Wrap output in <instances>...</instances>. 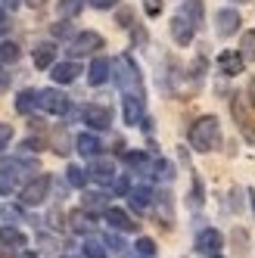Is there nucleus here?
Listing matches in <instances>:
<instances>
[{"mask_svg":"<svg viewBox=\"0 0 255 258\" xmlns=\"http://www.w3.org/2000/svg\"><path fill=\"white\" fill-rule=\"evenodd\" d=\"M112 78L115 84L121 87L124 97H143V78H140V69L137 62L128 56V53H121V56L112 59Z\"/></svg>","mask_w":255,"mask_h":258,"instance_id":"obj_1","label":"nucleus"},{"mask_svg":"<svg viewBox=\"0 0 255 258\" xmlns=\"http://www.w3.org/2000/svg\"><path fill=\"white\" fill-rule=\"evenodd\" d=\"M221 140V124L215 115H203L190 124V146L196 153H212Z\"/></svg>","mask_w":255,"mask_h":258,"instance_id":"obj_2","label":"nucleus"},{"mask_svg":"<svg viewBox=\"0 0 255 258\" xmlns=\"http://www.w3.org/2000/svg\"><path fill=\"white\" fill-rule=\"evenodd\" d=\"M50 187H53V177L50 174H38V177H31L25 187H22V202L25 206H41V202H47L50 196Z\"/></svg>","mask_w":255,"mask_h":258,"instance_id":"obj_3","label":"nucleus"},{"mask_svg":"<svg viewBox=\"0 0 255 258\" xmlns=\"http://www.w3.org/2000/svg\"><path fill=\"white\" fill-rule=\"evenodd\" d=\"M103 44H106V41H103L100 31H81V34H75V38H72V44H69V56H72V59L90 56V53H97Z\"/></svg>","mask_w":255,"mask_h":258,"instance_id":"obj_4","label":"nucleus"},{"mask_svg":"<svg viewBox=\"0 0 255 258\" xmlns=\"http://www.w3.org/2000/svg\"><path fill=\"white\" fill-rule=\"evenodd\" d=\"M81 118H84L87 127H94V131H106V127L112 124V109L100 106V103H87L81 109Z\"/></svg>","mask_w":255,"mask_h":258,"instance_id":"obj_5","label":"nucleus"},{"mask_svg":"<svg viewBox=\"0 0 255 258\" xmlns=\"http://www.w3.org/2000/svg\"><path fill=\"white\" fill-rule=\"evenodd\" d=\"M240 13L236 10H230V7H224V10H218L215 13V34L218 38H233L236 31H240Z\"/></svg>","mask_w":255,"mask_h":258,"instance_id":"obj_6","label":"nucleus"},{"mask_svg":"<svg viewBox=\"0 0 255 258\" xmlns=\"http://www.w3.org/2000/svg\"><path fill=\"white\" fill-rule=\"evenodd\" d=\"M87 174L94 177L97 183H115V180H118V171H115V162H112V159H103V156H97V159H90V165H87Z\"/></svg>","mask_w":255,"mask_h":258,"instance_id":"obj_7","label":"nucleus"},{"mask_svg":"<svg viewBox=\"0 0 255 258\" xmlns=\"http://www.w3.org/2000/svg\"><path fill=\"white\" fill-rule=\"evenodd\" d=\"M196 252H203V255H218L221 252V246H224V236H221V230H215V227H203L196 233Z\"/></svg>","mask_w":255,"mask_h":258,"instance_id":"obj_8","label":"nucleus"},{"mask_svg":"<svg viewBox=\"0 0 255 258\" xmlns=\"http://www.w3.org/2000/svg\"><path fill=\"white\" fill-rule=\"evenodd\" d=\"M41 109L50 115H66L69 112V97L56 87H47V90H41Z\"/></svg>","mask_w":255,"mask_h":258,"instance_id":"obj_9","label":"nucleus"},{"mask_svg":"<svg viewBox=\"0 0 255 258\" xmlns=\"http://www.w3.org/2000/svg\"><path fill=\"white\" fill-rule=\"evenodd\" d=\"M168 28H171V38H174V44L177 47H190L193 44V34H196V28L184 19V16H171V22H168Z\"/></svg>","mask_w":255,"mask_h":258,"instance_id":"obj_10","label":"nucleus"},{"mask_svg":"<svg viewBox=\"0 0 255 258\" xmlns=\"http://www.w3.org/2000/svg\"><path fill=\"white\" fill-rule=\"evenodd\" d=\"M109 78H112V59L94 56V62H90V69H87V81L94 84V87H100V84H106Z\"/></svg>","mask_w":255,"mask_h":258,"instance_id":"obj_11","label":"nucleus"},{"mask_svg":"<svg viewBox=\"0 0 255 258\" xmlns=\"http://www.w3.org/2000/svg\"><path fill=\"white\" fill-rule=\"evenodd\" d=\"M106 224L112 227V230H121V233H131V230H137V221L128 215L124 209H112L109 206L106 209Z\"/></svg>","mask_w":255,"mask_h":258,"instance_id":"obj_12","label":"nucleus"},{"mask_svg":"<svg viewBox=\"0 0 255 258\" xmlns=\"http://www.w3.org/2000/svg\"><path fill=\"white\" fill-rule=\"evenodd\" d=\"M243 66H246V59L240 56V50H224L221 56H218V69H221L227 78L240 75V72H243Z\"/></svg>","mask_w":255,"mask_h":258,"instance_id":"obj_13","label":"nucleus"},{"mask_svg":"<svg viewBox=\"0 0 255 258\" xmlns=\"http://www.w3.org/2000/svg\"><path fill=\"white\" fill-rule=\"evenodd\" d=\"M50 75H53V81H56V84H72V81L81 75V66H78L75 59H66V62H56V66H53Z\"/></svg>","mask_w":255,"mask_h":258,"instance_id":"obj_14","label":"nucleus"},{"mask_svg":"<svg viewBox=\"0 0 255 258\" xmlns=\"http://www.w3.org/2000/svg\"><path fill=\"white\" fill-rule=\"evenodd\" d=\"M31 59L38 69H50V66H56V44H50V41H41L38 47L31 50Z\"/></svg>","mask_w":255,"mask_h":258,"instance_id":"obj_15","label":"nucleus"},{"mask_svg":"<svg viewBox=\"0 0 255 258\" xmlns=\"http://www.w3.org/2000/svg\"><path fill=\"white\" fill-rule=\"evenodd\" d=\"M121 112H124V121L128 124H143V97H124L121 100Z\"/></svg>","mask_w":255,"mask_h":258,"instance_id":"obj_16","label":"nucleus"},{"mask_svg":"<svg viewBox=\"0 0 255 258\" xmlns=\"http://www.w3.org/2000/svg\"><path fill=\"white\" fill-rule=\"evenodd\" d=\"M34 109H41V90H22V94H16V112H22V115H28V112H34Z\"/></svg>","mask_w":255,"mask_h":258,"instance_id":"obj_17","label":"nucleus"},{"mask_svg":"<svg viewBox=\"0 0 255 258\" xmlns=\"http://www.w3.org/2000/svg\"><path fill=\"white\" fill-rule=\"evenodd\" d=\"M153 202H156V209H159V218H162V227H171V224H174V209H171V193H168V190H159Z\"/></svg>","mask_w":255,"mask_h":258,"instance_id":"obj_18","label":"nucleus"},{"mask_svg":"<svg viewBox=\"0 0 255 258\" xmlns=\"http://www.w3.org/2000/svg\"><path fill=\"white\" fill-rule=\"evenodd\" d=\"M75 150H78L84 159H97L100 150H103V143H100L94 134H78V137H75Z\"/></svg>","mask_w":255,"mask_h":258,"instance_id":"obj_19","label":"nucleus"},{"mask_svg":"<svg viewBox=\"0 0 255 258\" xmlns=\"http://www.w3.org/2000/svg\"><path fill=\"white\" fill-rule=\"evenodd\" d=\"M0 246L4 249H22L25 246V233L19 227H13V224H4L0 227Z\"/></svg>","mask_w":255,"mask_h":258,"instance_id":"obj_20","label":"nucleus"},{"mask_svg":"<svg viewBox=\"0 0 255 258\" xmlns=\"http://www.w3.org/2000/svg\"><path fill=\"white\" fill-rule=\"evenodd\" d=\"M69 230H75V233H90L94 230V215L84 212V209H75L69 215Z\"/></svg>","mask_w":255,"mask_h":258,"instance_id":"obj_21","label":"nucleus"},{"mask_svg":"<svg viewBox=\"0 0 255 258\" xmlns=\"http://www.w3.org/2000/svg\"><path fill=\"white\" fill-rule=\"evenodd\" d=\"M203 0H184V4H180V16H184V19L193 25V28H199L203 25Z\"/></svg>","mask_w":255,"mask_h":258,"instance_id":"obj_22","label":"nucleus"},{"mask_svg":"<svg viewBox=\"0 0 255 258\" xmlns=\"http://www.w3.org/2000/svg\"><path fill=\"white\" fill-rule=\"evenodd\" d=\"M106 209H109V196L106 193H100V190H87L84 193V212H103L106 215Z\"/></svg>","mask_w":255,"mask_h":258,"instance_id":"obj_23","label":"nucleus"},{"mask_svg":"<svg viewBox=\"0 0 255 258\" xmlns=\"http://www.w3.org/2000/svg\"><path fill=\"white\" fill-rule=\"evenodd\" d=\"M128 199H131V206H134L137 212H143V209H150V206H153L156 193H153L150 187H131V193H128Z\"/></svg>","mask_w":255,"mask_h":258,"instance_id":"obj_24","label":"nucleus"},{"mask_svg":"<svg viewBox=\"0 0 255 258\" xmlns=\"http://www.w3.org/2000/svg\"><path fill=\"white\" fill-rule=\"evenodd\" d=\"M19 56H22V47L16 44V41H0V66L19 62Z\"/></svg>","mask_w":255,"mask_h":258,"instance_id":"obj_25","label":"nucleus"},{"mask_svg":"<svg viewBox=\"0 0 255 258\" xmlns=\"http://www.w3.org/2000/svg\"><path fill=\"white\" fill-rule=\"evenodd\" d=\"M230 109H233V118H236V127H243V134H246V137L252 140V118L246 115V109H243V103H240V100H233V106H230Z\"/></svg>","mask_w":255,"mask_h":258,"instance_id":"obj_26","label":"nucleus"},{"mask_svg":"<svg viewBox=\"0 0 255 258\" xmlns=\"http://www.w3.org/2000/svg\"><path fill=\"white\" fill-rule=\"evenodd\" d=\"M230 239H233V252L240 255V258H246V255H249V233H246L243 227H233Z\"/></svg>","mask_w":255,"mask_h":258,"instance_id":"obj_27","label":"nucleus"},{"mask_svg":"<svg viewBox=\"0 0 255 258\" xmlns=\"http://www.w3.org/2000/svg\"><path fill=\"white\" fill-rule=\"evenodd\" d=\"M240 56L246 62H255V31H243V38H240Z\"/></svg>","mask_w":255,"mask_h":258,"instance_id":"obj_28","label":"nucleus"},{"mask_svg":"<svg viewBox=\"0 0 255 258\" xmlns=\"http://www.w3.org/2000/svg\"><path fill=\"white\" fill-rule=\"evenodd\" d=\"M187 202H190V209H203V202H206V196H203V177H199V174H193V190L187 193Z\"/></svg>","mask_w":255,"mask_h":258,"instance_id":"obj_29","label":"nucleus"},{"mask_svg":"<svg viewBox=\"0 0 255 258\" xmlns=\"http://www.w3.org/2000/svg\"><path fill=\"white\" fill-rule=\"evenodd\" d=\"M87 171L84 168H78V165H69V168H66V180L72 183V187H78V190H84V183H87Z\"/></svg>","mask_w":255,"mask_h":258,"instance_id":"obj_30","label":"nucleus"},{"mask_svg":"<svg viewBox=\"0 0 255 258\" xmlns=\"http://www.w3.org/2000/svg\"><path fill=\"white\" fill-rule=\"evenodd\" d=\"M84 258H109L106 243H100V239H84Z\"/></svg>","mask_w":255,"mask_h":258,"instance_id":"obj_31","label":"nucleus"},{"mask_svg":"<svg viewBox=\"0 0 255 258\" xmlns=\"http://www.w3.org/2000/svg\"><path fill=\"white\" fill-rule=\"evenodd\" d=\"M124 162L131 165V168H143V171L150 168V156H147V153H140V150H131V153H124Z\"/></svg>","mask_w":255,"mask_h":258,"instance_id":"obj_32","label":"nucleus"},{"mask_svg":"<svg viewBox=\"0 0 255 258\" xmlns=\"http://www.w3.org/2000/svg\"><path fill=\"white\" fill-rule=\"evenodd\" d=\"M153 168H156V177H159V180H174V165H171L168 159H156Z\"/></svg>","mask_w":255,"mask_h":258,"instance_id":"obj_33","label":"nucleus"},{"mask_svg":"<svg viewBox=\"0 0 255 258\" xmlns=\"http://www.w3.org/2000/svg\"><path fill=\"white\" fill-rule=\"evenodd\" d=\"M134 249H137V255H143V258H153V255L159 252V246H156V239H150V236H140L137 243H134Z\"/></svg>","mask_w":255,"mask_h":258,"instance_id":"obj_34","label":"nucleus"},{"mask_svg":"<svg viewBox=\"0 0 255 258\" xmlns=\"http://www.w3.org/2000/svg\"><path fill=\"white\" fill-rule=\"evenodd\" d=\"M84 7V0H59V16L62 19H72V16H78Z\"/></svg>","mask_w":255,"mask_h":258,"instance_id":"obj_35","label":"nucleus"},{"mask_svg":"<svg viewBox=\"0 0 255 258\" xmlns=\"http://www.w3.org/2000/svg\"><path fill=\"white\" fill-rule=\"evenodd\" d=\"M16 190V174L7 171V168H0V196H10Z\"/></svg>","mask_w":255,"mask_h":258,"instance_id":"obj_36","label":"nucleus"},{"mask_svg":"<svg viewBox=\"0 0 255 258\" xmlns=\"http://www.w3.org/2000/svg\"><path fill=\"white\" fill-rule=\"evenodd\" d=\"M115 19H118V25H121V28H131V25H134V10H131V7H118Z\"/></svg>","mask_w":255,"mask_h":258,"instance_id":"obj_37","label":"nucleus"},{"mask_svg":"<svg viewBox=\"0 0 255 258\" xmlns=\"http://www.w3.org/2000/svg\"><path fill=\"white\" fill-rule=\"evenodd\" d=\"M10 140H13V124H7V121H0V153L10 146Z\"/></svg>","mask_w":255,"mask_h":258,"instance_id":"obj_38","label":"nucleus"},{"mask_svg":"<svg viewBox=\"0 0 255 258\" xmlns=\"http://www.w3.org/2000/svg\"><path fill=\"white\" fill-rule=\"evenodd\" d=\"M162 7H165V0H143V10H147V16H159Z\"/></svg>","mask_w":255,"mask_h":258,"instance_id":"obj_39","label":"nucleus"},{"mask_svg":"<svg viewBox=\"0 0 255 258\" xmlns=\"http://www.w3.org/2000/svg\"><path fill=\"white\" fill-rule=\"evenodd\" d=\"M53 150H56L59 156H66V153L72 150V146H69V137H66V134H56V140H53Z\"/></svg>","mask_w":255,"mask_h":258,"instance_id":"obj_40","label":"nucleus"},{"mask_svg":"<svg viewBox=\"0 0 255 258\" xmlns=\"http://www.w3.org/2000/svg\"><path fill=\"white\" fill-rule=\"evenodd\" d=\"M69 34H72L69 22H56V25H53V38H69Z\"/></svg>","mask_w":255,"mask_h":258,"instance_id":"obj_41","label":"nucleus"},{"mask_svg":"<svg viewBox=\"0 0 255 258\" xmlns=\"http://www.w3.org/2000/svg\"><path fill=\"white\" fill-rule=\"evenodd\" d=\"M41 146H44V143H41L38 137H28V140L22 143V150H25V153H41Z\"/></svg>","mask_w":255,"mask_h":258,"instance_id":"obj_42","label":"nucleus"},{"mask_svg":"<svg viewBox=\"0 0 255 258\" xmlns=\"http://www.w3.org/2000/svg\"><path fill=\"white\" fill-rule=\"evenodd\" d=\"M106 246L112 249V252H121V249H124V243H121V236H115V233H109V236H106Z\"/></svg>","mask_w":255,"mask_h":258,"instance_id":"obj_43","label":"nucleus"},{"mask_svg":"<svg viewBox=\"0 0 255 258\" xmlns=\"http://www.w3.org/2000/svg\"><path fill=\"white\" fill-rule=\"evenodd\" d=\"M94 10H112V7H118V0H87Z\"/></svg>","mask_w":255,"mask_h":258,"instance_id":"obj_44","label":"nucleus"},{"mask_svg":"<svg viewBox=\"0 0 255 258\" xmlns=\"http://www.w3.org/2000/svg\"><path fill=\"white\" fill-rule=\"evenodd\" d=\"M112 187H115V193H121V196H128V193H131V183H128L124 177H118V180L112 183Z\"/></svg>","mask_w":255,"mask_h":258,"instance_id":"obj_45","label":"nucleus"},{"mask_svg":"<svg viewBox=\"0 0 255 258\" xmlns=\"http://www.w3.org/2000/svg\"><path fill=\"white\" fill-rule=\"evenodd\" d=\"M7 90H10V72L0 66V94H7Z\"/></svg>","mask_w":255,"mask_h":258,"instance_id":"obj_46","label":"nucleus"},{"mask_svg":"<svg viewBox=\"0 0 255 258\" xmlns=\"http://www.w3.org/2000/svg\"><path fill=\"white\" fill-rule=\"evenodd\" d=\"M10 22H7V10H0V31H7Z\"/></svg>","mask_w":255,"mask_h":258,"instance_id":"obj_47","label":"nucleus"},{"mask_svg":"<svg viewBox=\"0 0 255 258\" xmlns=\"http://www.w3.org/2000/svg\"><path fill=\"white\" fill-rule=\"evenodd\" d=\"M25 4H28V7H31V10H41V7H44V4H47V0H25Z\"/></svg>","mask_w":255,"mask_h":258,"instance_id":"obj_48","label":"nucleus"},{"mask_svg":"<svg viewBox=\"0 0 255 258\" xmlns=\"http://www.w3.org/2000/svg\"><path fill=\"white\" fill-rule=\"evenodd\" d=\"M19 4H22V0H4V10H16Z\"/></svg>","mask_w":255,"mask_h":258,"instance_id":"obj_49","label":"nucleus"},{"mask_svg":"<svg viewBox=\"0 0 255 258\" xmlns=\"http://www.w3.org/2000/svg\"><path fill=\"white\" fill-rule=\"evenodd\" d=\"M249 100L255 103V78H252V84H249Z\"/></svg>","mask_w":255,"mask_h":258,"instance_id":"obj_50","label":"nucleus"},{"mask_svg":"<svg viewBox=\"0 0 255 258\" xmlns=\"http://www.w3.org/2000/svg\"><path fill=\"white\" fill-rule=\"evenodd\" d=\"M19 258H41V255H38V252H22Z\"/></svg>","mask_w":255,"mask_h":258,"instance_id":"obj_51","label":"nucleus"},{"mask_svg":"<svg viewBox=\"0 0 255 258\" xmlns=\"http://www.w3.org/2000/svg\"><path fill=\"white\" fill-rule=\"evenodd\" d=\"M249 202H252V212H255V190H249Z\"/></svg>","mask_w":255,"mask_h":258,"instance_id":"obj_52","label":"nucleus"},{"mask_svg":"<svg viewBox=\"0 0 255 258\" xmlns=\"http://www.w3.org/2000/svg\"><path fill=\"white\" fill-rule=\"evenodd\" d=\"M124 258H143V255H124Z\"/></svg>","mask_w":255,"mask_h":258,"instance_id":"obj_53","label":"nucleus"},{"mask_svg":"<svg viewBox=\"0 0 255 258\" xmlns=\"http://www.w3.org/2000/svg\"><path fill=\"white\" fill-rule=\"evenodd\" d=\"M209 258H221V255H209Z\"/></svg>","mask_w":255,"mask_h":258,"instance_id":"obj_54","label":"nucleus"},{"mask_svg":"<svg viewBox=\"0 0 255 258\" xmlns=\"http://www.w3.org/2000/svg\"><path fill=\"white\" fill-rule=\"evenodd\" d=\"M66 258H75V255H66Z\"/></svg>","mask_w":255,"mask_h":258,"instance_id":"obj_55","label":"nucleus"}]
</instances>
